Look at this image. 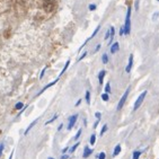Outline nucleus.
Here are the masks:
<instances>
[{"label": "nucleus", "mask_w": 159, "mask_h": 159, "mask_svg": "<svg viewBox=\"0 0 159 159\" xmlns=\"http://www.w3.org/2000/svg\"><path fill=\"white\" fill-rule=\"evenodd\" d=\"M37 121H38V119H36V120H35V121H33V122L28 125V127H27L26 130H25V132H24V134H25V135H26V134H28V132H29V131H31V130H32V127L34 126V125L37 123Z\"/></svg>", "instance_id": "f8f14e48"}, {"label": "nucleus", "mask_w": 159, "mask_h": 159, "mask_svg": "<svg viewBox=\"0 0 159 159\" xmlns=\"http://www.w3.org/2000/svg\"><path fill=\"white\" fill-rule=\"evenodd\" d=\"M98 123H99V120H97V121H96V123H95V124H94V127H96V126H97V125H98Z\"/></svg>", "instance_id": "ea45409f"}, {"label": "nucleus", "mask_w": 159, "mask_h": 159, "mask_svg": "<svg viewBox=\"0 0 159 159\" xmlns=\"http://www.w3.org/2000/svg\"><path fill=\"white\" fill-rule=\"evenodd\" d=\"M140 155H141V151H134L133 152V157H132V159H139V157H140Z\"/></svg>", "instance_id": "f3484780"}, {"label": "nucleus", "mask_w": 159, "mask_h": 159, "mask_svg": "<svg viewBox=\"0 0 159 159\" xmlns=\"http://www.w3.org/2000/svg\"><path fill=\"white\" fill-rule=\"evenodd\" d=\"M2 150H3V144H0V156L2 154Z\"/></svg>", "instance_id": "c9c22d12"}, {"label": "nucleus", "mask_w": 159, "mask_h": 159, "mask_svg": "<svg viewBox=\"0 0 159 159\" xmlns=\"http://www.w3.org/2000/svg\"><path fill=\"white\" fill-rule=\"evenodd\" d=\"M146 96H147V90H144L142 94H141L140 96L138 97V99L135 101V103H134V106H133V111H137V109L139 108L141 106V104H142V102L144 101V98H146Z\"/></svg>", "instance_id": "f03ea898"}, {"label": "nucleus", "mask_w": 159, "mask_h": 159, "mask_svg": "<svg viewBox=\"0 0 159 159\" xmlns=\"http://www.w3.org/2000/svg\"><path fill=\"white\" fill-rule=\"evenodd\" d=\"M69 64H70V60H68V61L66 62V66H64V68L62 69V71H61V73H60V76H62V74H63L64 72H66V70L68 69V67H69Z\"/></svg>", "instance_id": "dca6fc26"}, {"label": "nucleus", "mask_w": 159, "mask_h": 159, "mask_svg": "<svg viewBox=\"0 0 159 159\" xmlns=\"http://www.w3.org/2000/svg\"><path fill=\"white\" fill-rule=\"evenodd\" d=\"M99 49H101V45L98 44V45H97V46H96V49H95V52H97V51H98V50H99Z\"/></svg>", "instance_id": "e433bc0d"}, {"label": "nucleus", "mask_w": 159, "mask_h": 159, "mask_svg": "<svg viewBox=\"0 0 159 159\" xmlns=\"http://www.w3.org/2000/svg\"><path fill=\"white\" fill-rule=\"evenodd\" d=\"M121 152V144H117L116 147L114 148V151H113V156H117V155Z\"/></svg>", "instance_id": "ddd939ff"}, {"label": "nucleus", "mask_w": 159, "mask_h": 159, "mask_svg": "<svg viewBox=\"0 0 159 159\" xmlns=\"http://www.w3.org/2000/svg\"><path fill=\"white\" fill-rule=\"evenodd\" d=\"M105 91L107 94L111 91V85H109V82H107V84H106V86H105Z\"/></svg>", "instance_id": "b1692460"}, {"label": "nucleus", "mask_w": 159, "mask_h": 159, "mask_svg": "<svg viewBox=\"0 0 159 159\" xmlns=\"http://www.w3.org/2000/svg\"><path fill=\"white\" fill-rule=\"evenodd\" d=\"M102 61H103L104 64H106L107 62H108V56H107V54H103V56H102Z\"/></svg>", "instance_id": "6ab92c4d"}, {"label": "nucleus", "mask_w": 159, "mask_h": 159, "mask_svg": "<svg viewBox=\"0 0 159 159\" xmlns=\"http://www.w3.org/2000/svg\"><path fill=\"white\" fill-rule=\"evenodd\" d=\"M119 49H120V44L119 43H114V44H112V46H111V53H116L117 51H119Z\"/></svg>", "instance_id": "1a4fd4ad"}, {"label": "nucleus", "mask_w": 159, "mask_h": 159, "mask_svg": "<svg viewBox=\"0 0 159 159\" xmlns=\"http://www.w3.org/2000/svg\"><path fill=\"white\" fill-rule=\"evenodd\" d=\"M107 129H108V127H107V124H104L103 129H102V131H101V135H104V133L107 131Z\"/></svg>", "instance_id": "5701e85b"}, {"label": "nucleus", "mask_w": 159, "mask_h": 159, "mask_svg": "<svg viewBox=\"0 0 159 159\" xmlns=\"http://www.w3.org/2000/svg\"><path fill=\"white\" fill-rule=\"evenodd\" d=\"M89 9H90V10H95V9H96V5H89Z\"/></svg>", "instance_id": "2f4dec72"}, {"label": "nucleus", "mask_w": 159, "mask_h": 159, "mask_svg": "<svg viewBox=\"0 0 159 159\" xmlns=\"http://www.w3.org/2000/svg\"><path fill=\"white\" fill-rule=\"evenodd\" d=\"M15 107H16V109H21L23 107H24V104H23V103H17Z\"/></svg>", "instance_id": "a878e982"}, {"label": "nucleus", "mask_w": 159, "mask_h": 159, "mask_svg": "<svg viewBox=\"0 0 159 159\" xmlns=\"http://www.w3.org/2000/svg\"><path fill=\"white\" fill-rule=\"evenodd\" d=\"M62 126H63V124H60V125H59V127H58V130L60 131V130H61V129H62Z\"/></svg>", "instance_id": "a19ab883"}, {"label": "nucleus", "mask_w": 159, "mask_h": 159, "mask_svg": "<svg viewBox=\"0 0 159 159\" xmlns=\"http://www.w3.org/2000/svg\"><path fill=\"white\" fill-rule=\"evenodd\" d=\"M86 102H87V104H90V91L89 90L86 91Z\"/></svg>", "instance_id": "aec40b11"}, {"label": "nucleus", "mask_w": 159, "mask_h": 159, "mask_svg": "<svg viewBox=\"0 0 159 159\" xmlns=\"http://www.w3.org/2000/svg\"><path fill=\"white\" fill-rule=\"evenodd\" d=\"M135 9H139V0H135Z\"/></svg>", "instance_id": "72a5a7b5"}, {"label": "nucleus", "mask_w": 159, "mask_h": 159, "mask_svg": "<svg viewBox=\"0 0 159 159\" xmlns=\"http://www.w3.org/2000/svg\"><path fill=\"white\" fill-rule=\"evenodd\" d=\"M98 159H105V152H101V154L97 156Z\"/></svg>", "instance_id": "cd10ccee"}, {"label": "nucleus", "mask_w": 159, "mask_h": 159, "mask_svg": "<svg viewBox=\"0 0 159 159\" xmlns=\"http://www.w3.org/2000/svg\"><path fill=\"white\" fill-rule=\"evenodd\" d=\"M89 142H90V144H91V146H94V144H95V142H96V135L95 134H91V135H90Z\"/></svg>", "instance_id": "2eb2a0df"}, {"label": "nucleus", "mask_w": 159, "mask_h": 159, "mask_svg": "<svg viewBox=\"0 0 159 159\" xmlns=\"http://www.w3.org/2000/svg\"><path fill=\"white\" fill-rule=\"evenodd\" d=\"M48 159H54V158H52V157H49V158Z\"/></svg>", "instance_id": "37998d69"}, {"label": "nucleus", "mask_w": 159, "mask_h": 159, "mask_svg": "<svg viewBox=\"0 0 159 159\" xmlns=\"http://www.w3.org/2000/svg\"><path fill=\"white\" fill-rule=\"evenodd\" d=\"M69 158V156H68V155H64L63 157H61V159H68Z\"/></svg>", "instance_id": "4c0bfd02"}, {"label": "nucleus", "mask_w": 159, "mask_h": 159, "mask_svg": "<svg viewBox=\"0 0 159 159\" xmlns=\"http://www.w3.org/2000/svg\"><path fill=\"white\" fill-rule=\"evenodd\" d=\"M54 7H55V5H54V2H51L50 0L49 1H45L44 3V10L48 11V13H51V11L54 9Z\"/></svg>", "instance_id": "20e7f679"}, {"label": "nucleus", "mask_w": 159, "mask_h": 159, "mask_svg": "<svg viewBox=\"0 0 159 159\" xmlns=\"http://www.w3.org/2000/svg\"><path fill=\"white\" fill-rule=\"evenodd\" d=\"M129 93H130V87H129L126 90H125V93L123 94V96L121 97V99H120L119 104H117V111H120V109H122L123 105L125 104V101H126V98H127V95H129Z\"/></svg>", "instance_id": "7ed1b4c3"}, {"label": "nucleus", "mask_w": 159, "mask_h": 159, "mask_svg": "<svg viewBox=\"0 0 159 159\" xmlns=\"http://www.w3.org/2000/svg\"><path fill=\"white\" fill-rule=\"evenodd\" d=\"M58 116H59V115H58V114H55V115H54V116H53V117H52V119H51V120H49L48 122H45V125H48V124H50V123L54 122V121H55V120L58 119Z\"/></svg>", "instance_id": "a211bd4d"}, {"label": "nucleus", "mask_w": 159, "mask_h": 159, "mask_svg": "<svg viewBox=\"0 0 159 159\" xmlns=\"http://www.w3.org/2000/svg\"><path fill=\"white\" fill-rule=\"evenodd\" d=\"M132 66H133V55L131 54L130 58H129V63H127L126 68H125V71H126L127 73L131 71V69H132Z\"/></svg>", "instance_id": "423d86ee"}, {"label": "nucleus", "mask_w": 159, "mask_h": 159, "mask_svg": "<svg viewBox=\"0 0 159 159\" xmlns=\"http://www.w3.org/2000/svg\"><path fill=\"white\" fill-rule=\"evenodd\" d=\"M80 103H81V99H79V101H78V102H77V103H76V106H78V105H79V104H80Z\"/></svg>", "instance_id": "79ce46f5"}, {"label": "nucleus", "mask_w": 159, "mask_h": 159, "mask_svg": "<svg viewBox=\"0 0 159 159\" xmlns=\"http://www.w3.org/2000/svg\"><path fill=\"white\" fill-rule=\"evenodd\" d=\"M95 116L97 117V120H101V116H102V115H101V113H99V112H97V113H95Z\"/></svg>", "instance_id": "7c9ffc66"}, {"label": "nucleus", "mask_w": 159, "mask_h": 159, "mask_svg": "<svg viewBox=\"0 0 159 159\" xmlns=\"http://www.w3.org/2000/svg\"><path fill=\"white\" fill-rule=\"evenodd\" d=\"M107 38H109V29L106 32V35H105V40H107Z\"/></svg>", "instance_id": "473e14b6"}, {"label": "nucleus", "mask_w": 159, "mask_h": 159, "mask_svg": "<svg viewBox=\"0 0 159 159\" xmlns=\"http://www.w3.org/2000/svg\"><path fill=\"white\" fill-rule=\"evenodd\" d=\"M14 152H15V151H11V154H10V156H9V159H13V156H14Z\"/></svg>", "instance_id": "58836bf2"}, {"label": "nucleus", "mask_w": 159, "mask_h": 159, "mask_svg": "<svg viewBox=\"0 0 159 159\" xmlns=\"http://www.w3.org/2000/svg\"><path fill=\"white\" fill-rule=\"evenodd\" d=\"M86 55H87V52H84V53H82V55L80 56L79 59H78V61H81V60H82V59H84V58H85Z\"/></svg>", "instance_id": "c85d7f7f"}, {"label": "nucleus", "mask_w": 159, "mask_h": 159, "mask_svg": "<svg viewBox=\"0 0 159 159\" xmlns=\"http://www.w3.org/2000/svg\"><path fill=\"white\" fill-rule=\"evenodd\" d=\"M114 35H115V29H114V27L112 26L111 28H109V42H108V44H111V43L113 42Z\"/></svg>", "instance_id": "9b49d317"}, {"label": "nucleus", "mask_w": 159, "mask_h": 159, "mask_svg": "<svg viewBox=\"0 0 159 159\" xmlns=\"http://www.w3.org/2000/svg\"><path fill=\"white\" fill-rule=\"evenodd\" d=\"M158 17H159V11H156V13L154 14V15H152V20H157V19H158Z\"/></svg>", "instance_id": "393cba45"}, {"label": "nucleus", "mask_w": 159, "mask_h": 159, "mask_svg": "<svg viewBox=\"0 0 159 159\" xmlns=\"http://www.w3.org/2000/svg\"><path fill=\"white\" fill-rule=\"evenodd\" d=\"M45 70H46V68H44V69L42 70V72H41V76H40V79H42V78H43V76H44V73H45Z\"/></svg>", "instance_id": "c756f323"}, {"label": "nucleus", "mask_w": 159, "mask_h": 159, "mask_svg": "<svg viewBox=\"0 0 159 159\" xmlns=\"http://www.w3.org/2000/svg\"><path fill=\"white\" fill-rule=\"evenodd\" d=\"M108 94H107V93H105V94H103V95H102V99H103V101L104 102H107V101H108Z\"/></svg>", "instance_id": "4be33fe9"}, {"label": "nucleus", "mask_w": 159, "mask_h": 159, "mask_svg": "<svg viewBox=\"0 0 159 159\" xmlns=\"http://www.w3.org/2000/svg\"><path fill=\"white\" fill-rule=\"evenodd\" d=\"M44 1H49V0H44Z\"/></svg>", "instance_id": "c03bdc74"}, {"label": "nucleus", "mask_w": 159, "mask_h": 159, "mask_svg": "<svg viewBox=\"0 0 159 159\" xmlns=\"http://www.w3.org/2000/svg\"><path fill=\"white\" fill-rule=\"evenodd\" d=\"M93 154V150L91 149H89L88 147H85V150H84V158H88V157L90 156V155Z\"/></svg>", "instance_id": "9d476101"}, {"label": "nucleus", "mask_w": 159, "mask_h": 159, "mask_svg": "<svg viewBox=\"0 0 159 159\" xmlns=\"http://www.w3.org/2000/svg\"><path fill=\"white\" fill-rule=\"evenodd\" d=\"M81 132H82V130H81V129H80V130L77 132V134L74 135V140H78V139H79V137H80V135H81Z\"/></svg>", "instance_id": "bb28decb"}, {"label": "nucleus", "mask_w": 159, "mask_h": 159, "mask_svg": "<svg viewBox=\"0 0 159 159\" xmlns=\"http://www.w3.org/2000/svg\"><path fill=\"white\" fill-rule=\"evenodd\" d=\"M124 28V34L125 35H129L130 34V31H131V8L129 7L126 11V17H125V24L123 26Z\"/></svg>", "instance_id": "f257e3e1"}, {"label": "nucleus", "mask_w": 159, "mask_h": 159, "mask_svg": "<svg viewBox=\"0 0 159 159\" xmlns=\"http://www.w3.org/2000/svg\"><path fill=\"white\" fill-rule=\"evenodd\" d=\"M99 28H101V26H97V27H96V29H95V31H94V33H93V35H91V36H90L89 38H88V40L86 41V43H87V42H88V41H89V40H91V38H93V37H95V35H96V34H97V33H98V31H99ZM86 43H85V44H86Z\"/></svg>", "instance_id": "4468645a"}, {"label": "nucleus", "mask_w": 159, "mask_h": 159, "mask_svg": "<svg viewBox=\"0 0 159 159\" xmlns=\"http://www.w3.org/2000/svg\"><path fill=\"white\" fill-rule=\"evenodd\" d=\"M79 144H80V143L79 142H77V143H76V144H74V146H72V148H70V154H72V152H74V150H76V149H77L78 148V146H79Z\"/></svg>", "instance_id": "412c9836"}, {"label": "nucleus", "mask_w": 159, "mask_h": 159, "mask_svg": "<svg viewBox=\"0 0 159 159\" xmlns=\"http://www.w3.org/2000/svg\"><path fill=\"white\" fill-rule=\"evenodd\" d=\"M105 74H106V71H105V70H102V71L99 72V73H98V80H99V85H102V84H103Z\"/></svg>", "instance_id": "6e6552de"}, {"label": "nucleus", "mask_w": 159, "mask_h": 159, "mask_svg": "<svg viewBox=\"0 0 159 159\" xmlns=\"http://www.w3.org/2000/svg\"><path fill=\"white\" fill-rule=\"evenodd\" d=\"M157 1H159V0H157Z\"/></svg>", "instance_id": "a18cd8bd"}, {"label": "nucleus", "mask_w": 159, "mask_h": 159, "mask_svg": "<svg viewBox=\"0 0 159 159\" xmlns=\"http://www.w3.org/2000/svg\"><path fill=\"white\" fill-rule=\"evenodd\" d=\"M58 80H59V78H58V79H56V80H54V81H52V82H50V84H48V85L45 86V87L43 88L42 90H41L40 93H38V95H41V94H42V93H44V90H46V89H48V88H50V87H52V86H54V85H55V84H56V82H58Z\"/></svg>", "instance_id": "0eeeda50"}, {"label": "nucleus", "mask_w": 159, "mask_h": 159, "mask_svg": "<svg viewBox=\"0 0 159 159\" xmlns=\"http://www.w3.org/2000/svg\"><path fill=\"white\" fill-rule=\"evenodd\" d=\"M123 34H124V28L121 27V29H120V35H123Z\"/></svg>", "instance_id": "f704fd0d"}, {"label": "nucleus", "mask_w": 159, "mask_h": 159, "mask_svg": "<svg viewBox=\"0 0 159 159\" xmlns=\"http://www.w3.org/2000/svg\"><path fill=\"white\" fill-rule=\"evenodd\" d=\"M77 119H78V114H74V115H72V116L70 117L69 119V124H68V130H71L72 127L74 126Z\"/></svg>", "instance_id": "39448f33"}]
</instances>
